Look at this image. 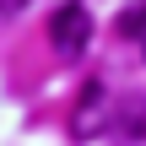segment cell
<instances>
[{"mask_svg": "<svg viewBox=\"0 0 146 146\" xmlns=\"http://www.w3.org/2000/svg\"><path fill=\"white\" fill-rule=\"evenodd\" d=\"M103 103H108L103 81H87V92H81V103H76V119H70V135H76V141H92V135H98V125H108Z\"/></svg>", "mask_w": 146, "mask_h": 146, "instance_id": "cell-2", "label": "cell"}, {"mask_svg": "<svg viewBox=\"0 0 146 146\" xmlns=\"http://www.w3.org/2000/svg\"><path fill=\"white\" fill-rule=\"evenodd\" d=\"M141 49H146V22H141Z\"/></svg>", "mask_w": 146, "mask_h": 146, "instance_id": "cell-5", "label": "cell"}, {"mask_svg": "<svg viewBox=\"0 0 146 146\" xmlns=\"http://www.w3.org/2000/svg\"><path fill=\"white\" fill-rule=\"evenodd\" d=\"M22 5H27V0H0V16H5V11H22Z\"/></svg>", "mask_w": 146, "mask_h": 146, "instance_id": "cell-4", "label": "cell"}, {"mask_svg": "<svg viewBox=\"0 0 146 146\" xmlns=\"http://www.w3.org/2000/svg\"><path fill=\"white\" fill-rule=\"evenodd\" d=\"M119 141H146V103H125V119H119Z\"/></svg>", "mask_w": 146, "mask_h": 146, "instance_id": "cell-3", "label": "cell"}, {"mask_svg": "<svg viewBox=\"0 0 146 146\" xmlns=\"http://www.w3.org/2000/svg\"><path fill=\"white\" fill-rule=\"evenodd\" d=\"M49 43H54L60 60H81L87 43H92V16H87V5H76V0L60 5L54 22H49Z\"/></svg>", "mask_w": 146, "mask_h": 146, "instance_id": "cell-1", "label": "cell"}]
</instances>
